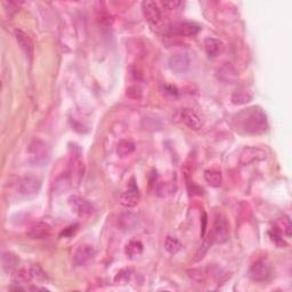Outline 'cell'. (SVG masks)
Returning a JSON list of instances; mask_svg holds the SVG:
<instances>
[{"label":"cell","instance_id":"6da1fadb","mask_svg":"<svg viewBox=\"0 0 292 292\" xmlns=\"http://www.w3.org/2000/svg\"><path fill=\"white\" fill-rule=\"evenodd\" d=\"M235 130L246 134H264L268 129L267 116L258 106L242 110L233 119Z\"/></svg>","mask_w":292,"mask_h":292},{"label":"cell","instance_id":"7a4b0ae2","mask_svg":"<svg viewBox=\"0 0 292 292\" xmlns=\"http://www.w3.org/2000/svg\"><path fill=\"white\" fill-rule=\"evenodd\" d=\"M29 162L33 165H45L51 159V147L47 143L35 139L28 147Z\"/></svg>","mask_w":292,"mask_h":292},{"label":"cell","instance_id":"3957f363","mask_svg":"<svg viewBox=\"0 0 292 292\" xmlns=\"http://www.w3.org/2000/svg\"><path fill=\"white\" fill-rule=\"evenodd\" d=\"M230 234L231 228L227 218L223 214H218L216 216L213 230H211V241L218 244L225 243L230 239Z\"/></svg>","mask_w":292,"mask_h":292},{"label":"cell","instance_id":"277c9868","mask_svg":"<svg viewBox=\"0 0 292 292\" xmlns=\"http://www.w3.org/2000/svg\"><path fill=\"white\" fill-rule=\"evenodd\" d=\"M17 188L21 194L25 196H33L38 194V192L41 188V181L33 175H25L21 177L17 183Z\"/></svg>","mask_w":292,"mask_h":292},{"label":"cell","instance_id":"5b68a950","mask_svg":"<svg viewBox=\"0 0 292 292\" xmlns=\"http://www.w3.org/2000/svg\"><path fill=\"white\" fill-rule=\"evenodd\" d=\"M69 205L72 213L78 215L79 217H87L94 214V205L81 196L73 195L69 199Z\"/></svg>","mask_w":292,"mask_h":292},{"label":"cell","instance_id":"8992f818","mask_svg":"<svg viewBox=\"0 0 292 292\" xmlns=\"http://www.w3.org/2000/svg\"><path fill=\"white\" fill-rule=\"evenodd\" d=\"M272 275L271 265L267 260L260 259L253 264L250 268V277L256 282H265L268 281Z\"/></svg>","mask_w":292,"mask_h":292},{"label":"cell","instance_id":"52a82bcc","mask_svg":"<svg viewBox=\"0 0 292 292\" xmlns=\"http://www.w3.org/2000/svg\"><path fill=\"white\" fill-rule=\"evenodd\" d=\"M142 10L144 13V16L146 20L150 22L152 25H159L162 21V14L158 6V4L151 0H146L142 4Z\"/></svg>","mask_w":292,"mask_h":292},{"label":"cell","instance_id":"ba28073f","mask_svg":"<svg viewBox=\"0 0 292 292\" xmlns=\"http://www.w3.org/2000/svg\"><path fill=\"white\" fill-rule=\"evenodd\" d=\"M95 249L89 244H81L78 246L73 255V264L75 266H85L95 257Z\"/></svg>","mask_w":292,"mask_h":292},{"label":"cell","instance_id":"9c48e42d","mask_svg":"<svg viewBox=\"0 0 292 292\" xmlns=\"http://www.w3.org/2000/svg\"><path fill=\"white\" fill-rule=\"evenodd\" d=\"M169 66L175 73L184 74L190 69V58L185 54H174L169 58Z\"/></svg>","mask_w":292,"mask_h":292},{"label":"cell","instance_id":"30bf717a","mask_svg":"<svg viewBox=\"0 0 292 292\" xmlns=\"http://www.w3.org/2000/svg\"><path fill=\"white\" fill-rule=\"evenodd\" d=\"M267 158V153L259 147H245L240 155L241 164L246 165L255 162V161H262Z\"/></svg>","mask_w":292,"mask_h":292},{"label":"cell","instance_id":"8fae6325","mask_svg":"<svg viewBox=\"0 0 292 292\" xmlns=\"http://www.w3.org/2000/svg\"><path fill=\"white\" fill-rule=\"evenodd\" d=\"M141 199V195H139V191L137 186L135 185L134 181L130 183V187L127 191H124L122 194L120 195V204L126 206V208H134L136 206Z\"/></svg>","mask_w":292,"mask_h":292},{"label":"cell","instance_id":"7c38bea8","mask_svg":"<svg viewBox=\"0 0 292 292\" xmlns=\"http://www.w3.org/2000/svg\"><path fill=\"white\" fill-rule=\"evenodd\" d=\"M69 175L72 183H75L77 185H79V183L84 176V162L81 158H80V152L78 154H75L73 152V155L71 156Z\"/></svg>","mask_w":292,"mask_h":292},{"label":"cell","instance_id":"4fadbf2b","mask_svg":"<svg viewBox=\"0 0 292 292\" xmlns=\"http://www.w3.org/2000/svg\"><path fill=\"white\" fill-rule=\"evenodd\" d=\"M181 119L182 122L192 130H199L203 124L201 116L191 109H183L181 111Z\"/></svg>","mask_w":292,"mask_h":292},{"label":"cell","instance_id":"5bb4252c","mask_svg":"<svg viewBox=\"0 0 292 292\" xmlns=\"http://www.w3.org/2000/svg\"><path fill=\"white\" fill-rule=\"evenodd\" d=\"M118 225L121 231L132 232L138 225V216L132 211H126L119 216Z\"/></svg>","mask_w":292,"mask_h":292},{"label":"cell","instance_id":"9a60e30c","mask_svg":"<svg viewBox=\"0 0 292 292\" xmlns=\"http://www.w3.org/2000/svg\"><path fill=\"white\" fill-rule=\"evenodd\" d=\"M201 26L193 22H179L173 26V31L176 34L183 35V37H193L200 32Z\"/></svg>","mask_w":292,"mask_h":292},{"label":"cell","instance_id":"2e32d148","mask_svg":"<svg viewBox=\"0 0 292 292\" xmlns=\"http://www.w3.org/2000/svg\"><path fill=\"white\" fill-rule=\"evenodd\" d=\"M52 233V228L46 223L39 222L33 224L32 226L29 228V231L26 232L28 236L31 239H46Z\"/></svg>","mask_w":292,"mask_h":292},{"label":"cell","instance_id":"e0dca14e","mask_svg":"<svg viewBox=\"0 0 292 292\" xmlns=\"http://www.w3.org/2000/svg\"><path fill=\"white\" fill-rule=\"evenodd\" d=\"M15 37L17 43H19L22 51L24 52L26 57L32 58L33 55V43L28 33H25L22 30H15Z\"/></svg>","mask_w":292,"mask_h":292},{"label":"cell","instance_id":"ac0fdd59","mask_svg":"<svg viewBox=\"0 0 292 292\" xmlns=\"http://www.w3.org/2000/svg\"><path fill=\"white\" fill-rule=\"evenodd\" d=\"M20 264V258L11 251H6L2 256L3 269L6 273H14Z\"/></svg>","mask_w":292,"mask_h":292},{"label":"cell","instance_id":"d6986e66","mask_svg":"<svg viewBox=\"0 0 292 292\" xmlns=\"http://www.w3.org/2000/svg\"><path fill=\"white\" fill-rule=\"evenodd\" d=\"M204 48L209 57H217L224 51V44L219 39L206 38L204 40Z\"/></svg>","mask_w":292,"mask_h":292},{"label":"cell","instance_id":"ffe728a7","mask_svg":"<svg viewBox=\"0 0 292 292\" xmlns=\"http://www.w3.org/2000/svg\"><path fill=\"white\" fill-rule=\"evenodd\" d=\"M126 255L128 256L130 259L137 258L143 253V244L141 241L138 240H130L127 244H126Z\"/></svg>","mask_w":292,"mask_h":292},{"label":"cell","instance_id":"44dd1931","mask_svg":"<svg viewBox=\"0 0 292 292\" xmlns=\"http://www.w3.org/2000/svg\"><path fill=\"white\" fill-rule=\"evenodd\" d=\"M204 179L210 186L218 187V186H221V184L223 182L222 173L216 169H208L204 172Z\"/></svg>","mask_w":292,"mask_h":292},{"label":"cell","instance_id":"7402d4cb","mask_svg":"<svg viewBox=\"0 0 292 292\" xmlns=\"http://www.w3.org/2000/svg\"><path fill=\"white\" fill-rule=\"evenodd\" d=\"M218 77L225 82H233L236 80L237 74H236V71L234 70V67L226 64L219 69Z\"/></svg>","mask_w":292,"mask_h":292},{"label":"cell","instance_id":"603a6c76","mask_svg":"<svg viewBox=\"0 0 292 292\" xmlns=\"http://www.w3.org/2000/svg\"><path fill=\"white\" fill-rule=\"evenodd\" d=\"M135 151V144L132 141H128V139H123V141H120L118 146H116V153L120 156V158H126L133 153Z\"/></svg>","mask_w":292,"mask_h":292},{"label":"cell","instance_id":"cb8c5ba5","mask_svg":"<svg viewBox=\"0 0 292 292\" xmlns=\"http://www.w3.org/2000/svg\"><path fill=\"white\" fill-rule=\"evenodd\" d=\"M71 184H72V181H71L69 173L63 174L56 179L55 190L57 193H65L71 187Z\"/></svg>","mask_w":292,"mask_h":292},{"label":"cell","instance_id":"d4e9b609","mask_svg":"<svg viewBox=\"0 0 292 292\" xmlns=\"http://www.w3.org/2000/svg\"><path fill=\"white\" fill-rule=\"evenodd\" d=\"M164 248L170 255H176L178 251L182 249V244H181V242L176 239V237L168 235L167 237H165V241H164Z\"/></svg>","mask_w":292,"mask_h":292},{"label":"cell","instance_id":"484cf974","mask_svg":"<svg viewBox=\"0 0 292 292\" xmlns=\"http://www.w3.org/2000/svg\"><path fill=\"white\" fill-rule=\"evenodd\" d=\"M253 96L250 95L248 92L243 91V89H237L235 93L233 94L232 101L234 104H244V103H248L251 101Z\"/></svg>","mask_w":292,"mask_h":292},{"label":"cell","instance_id":"4316f807","mask_svg":"<svg viewBox=\"0 0 292 292\" xmlns=\"http://www.w3.org/2000/svg\"><path fill=\"white\" fill-rule=\"evenodd\" d=\"M275 227L282 233V234L286 235L287 237L291 236V222L287 216H284V217H283L280 221V223L277 224V226Z\"/></svg>","mask_w":292,"mask_h":292},{"label":"cell","instance_id":"83f0119b","mask_svg":"<svg viewBox=\"0 0 292 292\" xmlns=\"http://www.w3.org/2000/svg\"><path fill=\"white\" fill-rule=\"evenodd\" d=\"M133 271L132 269H123L118 273V275L115 276V282L119 283H128L130 281V278L133 276Z\"/></svg>","mask_w":292,"mask_h":292},{"label":"cell","instance_id":"f1b7e54d","mask_svg":"<svg viewBox=\"0 0 292 292\" xmlns=\"http://www.w3.org/2000/svg\"><path fill=\"white\" fill-rule=\"evenodd\" d=\"M31 275H32V278L37 281H45L47 278L46 273H45L39 266H33L31 268Z\"/></svg>","mask_w":292,"mask_h":292},{"label":"cell","instance_id":"f546056e","mask_svg":"<svg viewBox=\"0 0 292 292\" xmlns=\"http://www.w3.org/2000/svg\"><path fill=\"white\" fill-rule=\"evenodd\" d=\"M127 96H129L130 98H134V100H136V98H141L142 96V92L141 89L138 87H130L127 89Z\"/></svg>","mask_w":292,"mask_h":292},{"label":"cell","instance_id":"4dcf8cb0","mask_svg":"<svg viewBox=\"0 0 292 292\" xmlns=\"http://www.w3.org/2000/svg\"><path fill=\"white\" fill-rule=\"evenodd\" d=\"M183 4L181 2H169V3H163V6L167 7L169 11L177 10L179 6H182Z\"/></svg>","mask_w":292,"mask_h":292},{"label":"cell","instance_id":"1f68e13d","mask_svg":"<svg viewBox=\"0 0 292 292\" xmlns=\"http://www.w3.org/2000/svg\"><path fill=\"white\" fill-rule=\"evenodd\" d=\"M75 227H77V226H71V227H67L65 231H63V232L61 233V236H63V235H64V236H67V234L71 235L72 233H74V232H75Z\"/></svg>","mask_w":292,"mask_h":292}]
</instances>
